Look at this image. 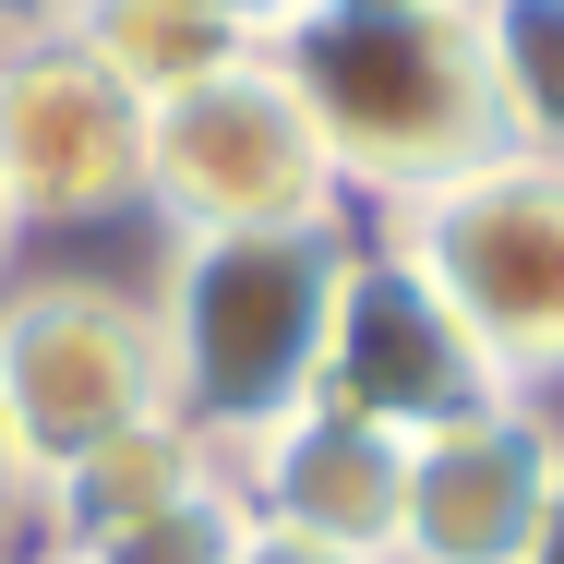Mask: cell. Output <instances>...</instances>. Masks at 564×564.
Masks as SVG:
<instances>
[{"mask_svg":"<svg viewBox=\"0 0 564 564\" xmlns=\"http://www.w3.org/2000/svg\"><path fill=\"white\" fill-rule=\"evenodd\" d=\"M360 264V217L313 228H240V240H169L144 301H156V360H169V421L217 456L264 445L325 397L337 301Z\"/></svg>","mask_w":564,"mask_h":564,"instance_id":"2","label":"cell"},{"mask_svg":"<svg viewBox=\"0 0 564 564\" xmlns=\"http://www.w3.org/2000/svg\"><path fill=\"white\" fill-rule=\"evenodd\" d=\"M24 553H36V468L0 433V564H24Z\"/></svg>","mask_w":564,"mask_h":564,"instance_id":"14","label":"cell"},{"mask_svg":"<svg viewBox=\"0 0 564 564\" xmlns=\"http://www.w3.org/2000/svg\"><path fill=\"white\" fill-rule=\"evenodd\" d=\"M480 48L517 156H564V0H480Z\"/></svg>","mask_w":564,"mask_h":564,"instance_id":"12","label":"cell"},{"mask_svg":"<svg viewBox=\"0 0 564 564\" xmlns=\"http://www.w3.org/2000/svg\"><path fill=\"white\" fill-rule=\"evenodd\" d=\"M553 468H564V433L541 397H505L480 421L421 433L409 445V505H397V564H529Z\"/></svg>","mask_w":564,"mask_h":564,"instance_id":"8","label":"cell"},{"mask_svg":"<svg viewBox=\"0 0 564 564\" xmlns=\"http://www.w3.org/2000/svg\"><path fill=\"white\" fill-rule=\"evenodd\" d=\"M24 264V217H12V193H0V276Z\"/></svg>","mask_w":564,"mask_h":564,"instance_id":"19","label":"cell"},{"mask_svg":"<svg viewBox=\"0 0 564 564\" xmlns=\"http://www.w3.org/2000/svg\"><path fill=\"white\" fill-rule=\"evenodd\" d=\"M360 228L468 325V348L517 397L564 384V156H492V169H468L421 205H384Z\"/></svg>","mask_w":564,"mask_h":564,"instance_id":"3","label":"cell"},{"mask_svg":"<svg viewBox=\"0 0 564 564\" xmlns=\"http://www.w3.org/2000/svg\"><path fill=\"white\" fill-rule=\"evenodd\" d=\"M240 564H360V553H325V541H289V529H240Z\"/></svg>","mask_w":564,"mask_h":564,"instance_id":"15","label":"cell"},{"mask_svg":"<svg viewBox=\"0 0 564 564\" xmlns=\"http://www.w3.org/2000/svg\"><path fill=\"white\" fill-rule=\"evenodd\" d=\"M156 409H169V360H156V301L132 276H97V264L0 276V433L24 445L36 492Z\"/></svg>","mask_w":564,"mask_h":564,"instance_id":"4","label":"cell"},{"mask_svg":"<svg viewBox=\"0 0 564 564\" xmlns=\"http://www.w3.org/2000/svg\"><path fill=\"white\" fill-rule=\"evenodd\" d=\"M144 217H156V240H240V228L348 217L325 132L301 120L289 73L264 48L144 109Z\"/></svg>","mask_w":564,"mask_h":564,"instance_id":"5","label":"cell"},{"mask_svg":"<svg viewBox=\"0 0 564 564\" xmlns=\"http://www.w3.org/2000/svg\"><path fill=\"white\" fill-rule=\"evenodd\" d=\"M205 12H228V24H240V36H252V48H264V36H276V24H289V12H301V0H205Z\"/></svg>","mask_w":564,"mask_h":564,"instance_id":"17","label":"cell"},{"mask_svg":"<svg viewBox=\"0 0 564 564\" xmlns=\"http://www.w3.org/2000/svg\"><path fill=\"white\" fill-rule=\"evenodd\" d=\"M228 492H240V517H252V529H289V541H325V553L397 564L409 445L313 397L301 421H276L264 445H240V456H228Z\"/></svg>","mask_w":564,"mask_h":564,"instance_id":"9","label":"cell"},{"mask_svg":"<svg viewBox=\"0 0 564 564\" xmlns=\"http://www.w3.org/2000/svg\"><path fill=\"white\" fill-rule=\"evenodd\" d=\"M73 24V0H0V48H24V36H61Z\"/></svg>","mask_w":564,"mask_h":564,"instance_id":"16","label":"cell"},{"mask_svg":"<svg viewBox=\"0 0 564 564\" xmlns=\"http://www.w3.org/2000/svg\"><path fill=\"white\" fill-rule=\"evenodd\" d=\"M0 193L24 217V252L144 217V97H120L73 36L0 48Z\"/></svg>","mask_w":564,"mask_h":564,"instance_id":"6","label":"cell"},{"mask_svg":"<svg viewBox=\"0 0 564 564\" xmlns=\"http://www.w3.org/2000/svg\"><path fill=\"white\" fill-rule=\"evenodd\" d=\"M240 492H193V505H169V517H144V529H109V541H85V553H48V564H240Z\"/></svg>","mask_w":564,"mask_h":564,"instance_id":"13","label":"cell"},{"mask_svg":"<svg viewBox=\"0 0 564 564\" xmlns=\"http://www.w3.org/2000/svg\"><path fill=\"white\" fill-rule=\"evenodd\" d=\"M217 480H228V456L156 409V421L109 433L97 456H73V468L36 492V553H85V541L144 529V517H169V505H193V492H217Z\"/></svg>","mask_w":564,"mask_h":564,"instance_id":"10","label":"cell"},{"mask_svg":"<svg viewBox=\"0 0 564 564\" xmlns=\"http://www.w3.org/2000/svg\"><path fill=\"white\" fill-rule=\"evenodd\" d=\"M264 61L325 132L348 217L421 205L468 169L517 156L492 48H480V0H301L264 36Z\"/></svg>","mask_w":564,"mask_h":564,"instance_id":"1","label":"cell"},{"mask_svg":"<svg viewBox=\"0 0 564 564\" xmlns=\"http://www.w3.org/2000/svg\"><path fill=\"white\" fill-rule=\"evenodd\" d=\"M24 564H48V553H24Z\"/></svg>","mask_w":564,"mask_h":564,"instance_id":"20","label":"cell"},{"mask_svg":"<svg viewBox=\"0 0 564 564\" xmlns=\"http://www.w3.org/2000/svg\"><path fill=\"white\" fill-rule=\"evenodd\" d=\"M505 397H517V384L468 348V325L360 228V264H348V301H337V348H325V409L397 433V445H421V433L480 421V409H505Z\"/></svg>","mask_w":564,"mask_h":564,"instance_id":"7","label":"cell"},{"mask_svg":"<svg viewBox=\"0 0 564 564\" xmlns=\"http://www.w3.org/2000/svg\"><path fill=\"white\" fill-rule=\"evenodd\" d=\"M97 73H109L120 97H181V85H205V73H228V61H252V36L228 24V12H205V0H73V24H61Z\"/></svg>","mask_w":564,"mask_h":564,"instance_id":"11","label":"cell"},{"mask_svg":"<svg viewBox=\"0 0 564 564\" xmlns=\"http://www.w3.org/2000/svg\"><path fill=\"white\" fill-rule=\"evenodd\" d=\"M529 564H564V468H553V505H541V541H529Z\"/></svg>","mask_w":564,"mask_h":564,"instance_id":"18","label":"cell"}]
</instances>
